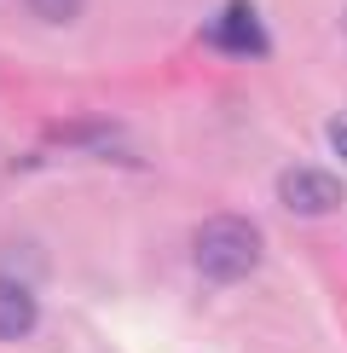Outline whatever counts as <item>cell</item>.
<instances>
[{"label":"cell","mask_w":347,"mask_h":353,"mask_svg":"<svg viewBox=\"0 0 347 353\" xmlns=\"http://www.w3.org/2000/svg\"><path fill=\"white\" fill-rule=\"evenodd\" d=\"M191 255H197L202 278L231 284V278H243V272L260 261V232H255V220H243V214H209V220L197 226Z\"/></svg>","instance_id":"cell-1"},{"label":"cell","mask_w":347,"mask_h":353,"mask_svg":"<svg viewBox=\"0 0 347 353\" xmlns=\"http://www.w3.org/2000/svg\"><path fill=\"white\" fill-rule=\"evenodd\" d=\"M278 197H284L289 214H330L341 203V180L324 174V168H284Z\"/></svg>","instance_id":"cell-2"},{"label":"cell","mask_w":347,"mask_h":353,"mask_svg":"<svg viewBox=\"0 0 347 353\" xmlns=\"http://www.w3.org/2000/svg\"><path fill=\"white\" fill-rule=\"evenodd\" d=\"M209 35L220 41L231 58H260V52H266V35H260V23H255V6H249V0H231V6L220 12V23H214Z\"/></svg>","instance_id":"cell-3"},{"label":"cell","mask_w":347,"mask_h":353,"mask_svg":"<svg viewBox=\"0 0 347 353\" xmlns=\"http://www.w3.org/2000/svg\"><path fill=\"white\" fill-rule=\"evenodd\" d=\"M29 325H35V301H29V290L12 284V278H0V342L29 336Z\"/></svg>","instance_id":"cell-4"},{"label":"cell","mask_w":347,"mask_h":353,"mask_svg":"<svg viewBox=\"0 0 347 353\" xmlns=\"http://www.w3.org/2000/svg\"><path fill=\"white\" fill-rule=\"evenodd\" d=\"M29 12H41L47 23H70L81 12V0H29Z\"/></svg>","instance_id":"cell-5"},{"label":"cell","mask_w":347,"mask_h":353,"mask_svg":"<svg viewBox=\"0 0 347 353\" xmlns=\"http://www.w3.org/2000/svg\"><path fill=\"white\" fill-rule=\"evenodd\" d=\"M330 145L341 151V163H347V110H336L330 116Z\"/></svg>","instance_id":"cell-6"}]
</instances>
